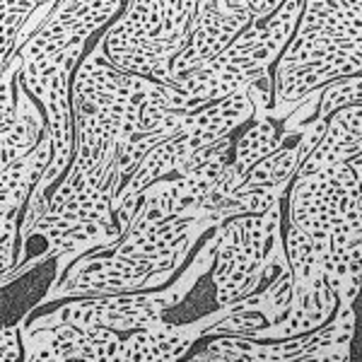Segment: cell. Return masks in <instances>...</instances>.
Here are the masks:
<instances>
[{"label": "cell", "mask_w": 362, "mask_h": 362, "mask_svg": "<svg viewBox=\"0 0 362 362\" xmlns=\"http://www.w3.org/2000/svg\"><path fill=\"white\" fill-rule=\"evenodd\" d=\"M302 13L305 3H283L276 13L256 15L223 56L174 85L172 112L194 114L268 78V68L278 63L295 37Z\"/></svg>", "instance_id": "6da1fadb"}, {"label": "cell", "mask_w": 362, "mask_h": 362, "mask_svg": "<svg viewBox=\"0 0 362 362\" xmlns=\"http://www.w3.org/2000/svg\"><path fill=\"white\" fill-rule=\"evenodd\" d=\"M198 3H126L102 34L104 54L131 75L172 85V63L186 49Z\"/></svg>", "instance_id": "7a4b0ae2"}, {"label": "cell", "mask_w": 362, "mask_h": 362, "mask_svg": "<svg viewBox=\"0 0 362 362\" xmlns=\"http://www.w3.org/2000/svg\"><path fill=\"white\" fill-rule=\"evenodd\" d=\"M280 215L278 201L266 215H244L218 225L213 285L220 307L254 295L271 268L288 261L280 247Z\"/></svg>", "instance_id": "3957f363"}, {"label": "cell", "mask_w": 362, "mask_h": 362, "mask_svg": "<svg viewBox=\"0 0 362 362\" xmlns=\"http://www.w3.org/2000/svg\"><path fill=\"white\" fill-rule=\"evenodd\" d=\"M218 251V230L210 237V242L203 247L196 261L191 264L189 273H184L169 290H155V293H124V295H107V297H90V300H75L68 305L54 309L49 314L32 319V324L25 326L27 331H44L61 324H92L104 326L112 331H145L165 324L167 309L177 307L184 295L194 288V283L208 271L210 259H215Z\"/></svg>", "instance_id": "277c9868"}, {"label": "cell", "mask_w": 362, "mask_h": 362, "mask_svg": "<svg viewBox=\"0 0 362 362\" xmlns=\"http://www.w3.org/2000/svg\"><path fill=\"white\" fill-rule=\"evenodd\" d=\"M254 112L256 107L249 97V90L237 92V95L227 97L223 102H215L210 107H203L194 112L189 116V124H186V128L179 136L165 140V143L157 145L153 153L145 157V162L133 174V179L121 189L119 198H116V208L124 201H128L131 196L143 194L145 189H150L157 181L167 179L169 174H177L198 153L223 143L225 138H230V133L237 126L249 121Z\"/></svg>", "instance_id": "5b68a950"}, {"label": "cell", "mask_w": 362, "mask_h": 362, "mask_svg": "<svg viewBox=\"0 0 362 362\" xmlns=\"http://www.w3.org/2000/svg\"><path fill=\"white\" fill-rule=\"evenodd\" d=\"M360 196L362 177L348 162L295 177L290 189V225L312 237L319 271H324L331 259V230L355 208Z\"/></svg>", "instance_id": "8992f818"}, {"label": "cell", "mask_w": 362, "mask_h": 362, "mask_svg": "<svg viewBox=\"0 0 362 362\" xmlns=\"http://www.w3.org/2000/svg\"><path fill=\"white\" fill-rule=\"evenodd\" d=\"M186 254L189 251L177 256H160V259H136V256H121L114 249L104 251L99 247L95 254L75 261L58 288H51L46 300L124 295L148 285H160L181 266Z\"/></svg>", "instance_id": "52a82bcc"}, {"label": "cell", "mask_w": 362, "mask_h": 362, "mask_svg": "<svg viewBox=\"0 0 362 362\" xmlns=\"http://www.w3.org/2000/svg\"><path fill=\"white\" fill-rule=\"evenodd\" d=\"M126 8L124 3H83V0H63L56 3L54 13L46 17L39 32L32 37L25 49L20 51L22 73L20 83L32 95L37 87H42L46 73L61 58L66 49L73 44L87 42L92 32L107 25L112 17H119V10Z\"/></svg>", "instance_id": "ba28073f"}, {"label": "cell", "mask_w": 362, "mask_h": 362, "mask_svg": "<svg viewBox=\"0 0 362 362\" xmlns=\"http://www.w3.org/2000/svg\"><path fill=\"white\" fill-rule=\"evenodd\" d=\"M355 334L353 307H338L336 319L314 334L288 341H261V338L223 336L213 338L198 355L181 362H295L319 350L350 346Z\"/></svg>", "instance_id": "9c48e42d"}, {"label": "cell", "mask_w": 362, "mask_h": 362, "mask_svg": "<svg viewBox=\"0 0 362 362\" xmlns=\"http://www.w3.org/2000/svg\"><path fill=\"white\" fill-rule=\"evenodd\" d=\"M254 17V0H230V3L210 0V3H198L194 22H191L189 44L172 63V85L169 87H174L184 78L198 73L201 68L210 66L215 58L223 56L247 32Z\"/></svg>", "instance_id": "30bf717a"}, {"label": "cell", "mask_w": 362, "mask_h": 362, "mask_svg": "<svg viewBox=\"0 0 362 362\" xmlns=\"http://www.w3.org/2000/svg\"><path fill=\"white\" fill-rule=\"evenodd\" d=\"M27 343H37L63 362H116L124 338L92 324H61L44 331H27Z\"/></svg>", "instance_id": "8fae6325"}, {"label": "cell", "mask_w": 362, "mask_h": 362, "mask_svg": "<svg viewBox=\"0 0 362 362\" xmlns=\"http://www.w3.org/2000/svg\"><path fill=\"white\" fill-rule=\"evenodd\" d=\"M206 227L208 223L201 218H177L169 223L131 230L121 242L112 244V249L121 256H136V259L177 256L189 251Z\"/></svg>", "instance_id": "7c38bea8"}, {"label": "cell", "mask_w": 362, "mask_h": 362, "mask_svg": "<svg viewBox=\"0 0 362 362\" xmlns=\"http://www.w3.org/2000/svg\"><path fill=\"white\" fill-rule=\"evenodd\" d=\"M208 329V319L189 326H167L133 331L124 338L116 362H181L191 346Z\"/></svg>", "instance_id": "4fadbf2b"}, {"label": "cell", "mask_w": 362, "mask_h": 362, "mask_svg": "<svg viewBox=\"0 0 362 362\" xmlns=\"http://www.w3.org/2000/svg\"><path fill=\"white\" fill-rule=\"evenodd\" d=\"M341 302L334 290L326 285V280H317L309 295H305L302 300L293 302V307L288 309L285 317H280L278 321H273L268 329L261 331L259 336L261 341H288V338H300L314 331L324 329L326 321H329L338 312Z\"/></svg>", "instance_id": "5bb4252c"}, {"label": "cell", "mask_w": 362, "mask_h": 362, "mask_svg": "<svg viewBox=\"0 0 362 362\" xmlns=\"http://www.w3.org/2000/svg\"><path fill=\"white\" fill-rule=\"evenodd\" d=\"M51 160H54V143L46 131L44 140L32 155L3 167V172H0V177H3V218H17L20 210H25L29 196L44 181Z\"/></svg>", "instance_id": "9a60e30c"}, {"label": "cell", "mask_w": 362, "mask_h": 362, "mask_svg": "<svg viewBox=\"0 0 362 362\" xmlns=\"http://www.w3.org/2000/svg\"><path fill=\"white\" fill-rule=\"evenodd\" d=\"M46 121L39 107L34 104L32 95L17 83V109L15 119L8 128H3V167L13 165L17 160H25L39 148L46 136Z\"/></svg>", "instance_id": "2e32d148"}, {"label": "cell", "mask_w": 362, "mask_h": 362, "mask_svg": "<svg viewBox=\"0 0 362 362\" xmlns=\"http://www.w3.org/2000/svg\"><path fill=\"white\" fill-rule=\"evenodd\" d=\"M285 254H288V266L290 273H293V302L302 300L305 295H309V290L317 285V280H321L319 271V261H317V249H314V242L307 232H302L300 227L290 225L288 235H285Z\"/></svg>", "instance_id": "e0dca14e"}, {"label": "cell", "mask_w": 362, "mask_h": 362, "mask_svg": "<svg viewBox=\"0 0 362 362\" xmlns=\"http://www.w3.org/2000/svg\"><path fill=\"white\" fill-rule=\"evenodd\" d=\"M42 3H10L3 0L0 3V13H3V68L13 61L15 44L20 39L22 29L27 27V22L32 20V15L39 10Z\"/></svg>", "instance_id": "ac0fdd59"}, {"label": "cell", "mask_w": 362, "mask_h": 362, "mask_svg": "<svg viewBox=\"0 0 362 362\" xmlns=\"http://www.w3.org/2000/svg\"><path fill=\"white\" fill-rule=\"evenodd\" d=\"M25 326L22 324H5L3 329V362H29L25 355Z\"/></svg>", "instance_id": "d6986e66"}, {"label": "cell", "mask_w": 362, "mask_h": 362, "mask_svg": "<svg viewBox=\"0 0 362 362\" xmlns=\"http://www.w3.org/2000/svg\"><path fill=\"white\" fill-rule=\"evenodd\" d=\"M17 237H20L17 218H3V273H5V278H10V271H13V266H15L13 249H15Z\"/></svg>", "instance_id": "ffe728a7"}, {"label": "cell", "mask_w": 362, "mask_h": 362, "mask_svg": "<svg viewBox=\"0 0 362 362\" xmlns=\"http://www.w3.org/2000/svg\"><path fill=\"white\" fill-rule=\"evenodd\" d=\"M295 362H350V346L343 348H331V350H319L314 355H307V358H300Z\"/></svg>", "instance_id": "44dd1931"}, {"label": "cell", "mask_w": 362, "mask_h": 362, "mask_svg": "<svg viewBox=\"0 0 362 362\" xmlns=\"http://www.w3.org/2000/svg\"><path fill=\"white\" fill-rule=\"evenodd\" d=\"M341 116L343 121L348 124L350 131L358 136V143H360V150H362V104H355V107H346L341 112H336Z\"/></svg>", "instance_id": "7402d4cb"}, {"label": "cell", "mask_w": 362, "mask_h": 362, "mask_svg": "<svg viewBox=\"0 0 362 362\" xmlns=\"http://www.w3.org/2000/svg\"><path fill=\"white\" fill-rule=\"evenodd\" d=\"M29 362H63V360L54 358V355L42 346H32V350H29Z\"/></svg>", "instance_id": "603a6c76"}]
</instances>
